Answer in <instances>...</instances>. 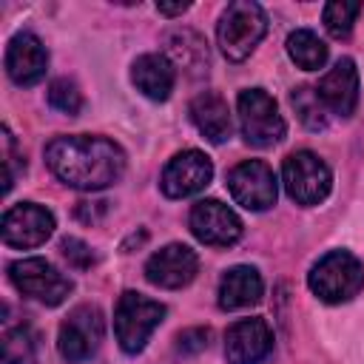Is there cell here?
Segmentation results:
<instances>
[{
    "label": "cell",
    "mask_w": 364,
    "mask_h": 364,
    "mask_svg": "<svg viewBox=\"0 0 364 364\" xmlns=\"http://www.w3.org/2000/svg\"><path fill=\"white\" fill-rule=\"evenodd\" d=\"M51 173L77 191H102L125 173V151L108 136H54L46 145Z\"/></svg>",
    "instance_id": "6da1fadb"
},
{
    "label": "cell",
    "mask_w": 364,
    "mask_h": 364,
    "mask_svg": "<svg viewBox=\"0 0 364 364\" xmlns=\"http://www.w3.org/2000/svg\"><path fill=\"white\" fill-rule=\"evenodd\" d=\"M267 31V14L259 3L253 0H233L225 6L219 26H216V40L222 54L230 63H242L250 57V51L259 46V40Z\"/></svg>",
    "instance_id": "7a4b0ae2"
},
{
    "label": "cell",
    "mask_w": 364,
    "mask_h": 364,
    "mask_svg": "<svg viewBox=\"0 0 364 364\" xmlns=\"http://www.w3.org/2000/svg\"><path fill=\"white\" fill-rule=\"evenodd\" d=\"M307 284L327 304L350 301L364 287V264L350 250H330L313 264Z\"/></svg>",
    "instance_id": "3957f363"
},
{
    "label": "cell",
    "mask_w": 364,
    "mask_h": 364,
    "mask_svg": "<svg viewBox=\"0 0 364 364\" xmlns=\"http://www.w3.org/2000/svg\"><path fill=\"white\" fill-rule=\"evenodd\" d=\"M162 318H165V304L142 293L125 290L114 310V333H117L119 347L131 355L142 353V347L148 344L154 330L162 324Z\"/></svg>",
    "instance_id": "277c9868"
},
{
    "label": "cell",
    "mask_w": 364,
    "mask_h": 364,
    "mask_svg": "<svg viewBox=\"0 0 364 364\" xmlns=\"http://www.w3.org/2000/svg\"><path fill=\"white\" fill-rule=\"evenodd\" d=\"M236 111H239V128L247 145L270 148L284 139L287 134L284 117L279 114L276 100L264 88H245L236 100Z\"/></svg>",
    "instance_id": "5b68a950"
},
{
    "label": "cell",
    "mask_w": 364,
    "mask_h": 364,
    "mask_svg": "<svg viewBox=\"0 0 364 364\" xmlns=\"http://www.w3.org/2000/svg\"><path fill=\"white\" fill-rule=\"evenodd\" d=\"M282 182H284L287 196L296 205L310 208V205H318L327 199L330 185H333V173L318 154L296 151L282 165Z\"/></svg>",
    "instance_id": "8992f818"
},
{
    "label": "cell",
    "mask_w": 364,
    "mask_h": 364,
    "mask_svg": "<svg viewBox=\"0 0 364 364\" xmlns=\"http://www.w3.org/2000/svg\"><path fill=\"white\" fill-rule=\"evenodd\" d=\"M9 279L23 296H28V299H34V301H40L46 307L63 304L68 299V293L74 290L71 279L65 273H60L51 262L40 259V256L11 262L9 264Z\"/></svg>",
    "instance_id": "52a82bcc"
},
{
    "label": "cell",
    "mask_w": 364,
    "mask_h": 364,
    "mask_svg": "<svg viewBox=\"0 0 364 364\" xmlns=\"http://www.w3.org/2000/svg\"><path fill=\"white\" fill-rule=\"evenodd\" d=\"M102 333H105V321H102V313L91 304H80L74 307L65 321L60 324V336H57V350L60 355L68 361V364H80V361H88L100 341H102Z\"/></svg>",
    "instance_id": "ba28073f"
},
{
    "label": "cell",
    "mask_w": 364,
    "mask_h": 364,
    "mask_svg": "<svg viewBox=\"0 0 364 364\" xmlns=\"http://www.w3.org/2000/svg\"><path fill=\"white\" fill-rule=\"evenodd\" d=\"M228 191L230 196L247 208V210H267L276 205L279 188H276V173L267 162L262 159H247L239 162L228 173Z\"/></svg>",
    "instance_id": "9c48e42d"
},
{
    "label": "cell",
    "mask_w": 364,
    "mask_h": 364,
    "mask_svg": "<svg viewBox=\"0 0 364 364\" xmlns=\"http://www.w3.org/2000/svg\"><path fill=\"white\" fill-rule=\"evenodd\" d=\"M191 233L210 247H230L242 239V219L219 199H199L188 216Z\"/></svg>",
    "instance_id": "30bf717a"
},
{
    "label": "cell",
    "mask_w": 364,
    "mask_h": 364,
    "mask_svg": "<svg viewBox=\"0 0 364 364\" xmlns=\"http://www.w3.org/2000/svg\"><path fill=\"white\" fill-rule=\"evenodd\" d=\"M210 179H213L210 156H205L196 148H188V151H179L176 156H171V162L162 171L159 188L171 199H185V196L205 191L210 185Z\"/></svg>",
    "instance_id": "8fae6325"
},
{
    "label": "cell",
    "mask_w": 364,
    "mask_h": 364,
    "mask_svg": "<svg viewBox=\"0 0 364 364\" xmlns=\"http://www.w3.org/2000/svg\"><path fill=\"white\" fill-rule=\"evenodd\" d=\"M3 242L9 247H37L54 233V213L37 202L11 205L3 213Z\"/></svg>",
    "instance_id": "7c38bea8"
},
{
    "label": "cell",
    "mask_w": 364,
    "mask_h": 364,
    "mask_svg": "<svg viewBox=\"0 0 364 364\" xmlns=\"http://www.w3.org/2000/svg\"><path fill=\"white\" fill-rule=\"evenodd\" d=\"M273 350V330L264 318H239L225 333V358L228 364H259Z\"/></svg>",
    "instance_id": "4fadbf2b"
},
{
    "label": "cell",
    "mask_w": 364,
    "mask_h": 364,
    "mask_svg": "<svg viewBox=\"0 0 364 364\" xmlns=\"http://www.w3.org/2000/svg\"><path fill=\"white\" fill-rule=\"evenodd\" d=\"M199 273V256L188 245H165L145 262V279L165 290H179L191 284Z\"/></svg>",
    "instance_id": "5bb4252c"
},
{
    "label": "cell",
    "mask_w": 364,
    "mask_h": 364,
    "mask_svg": "<svg viewBox=\"0 0 364 364\" xmlns=\"http://www.w3.org/2000/svg\"><path fill=\"white\" fill-rule=\"evenodd\" d=\"M48 51L31 31H17L6 46V71L17 85H37L46 77Z\"/></svg>",
    "instance_id": "9a60e30c"
},
{
    "label": "cell",
    "mask_w": 364,
    "mask_h": 364,
    "mask_svg": "<svg viewBox=\"0 0 364 364\" xmlns=\"http://www.w3.org/2000/svg\"><path fill=\"white\" fill-rule=\"evenodd\" d=\"M321 102L336 117H350L358 105V71L350 57H341L316 85Z\"/></svg>",
    "instance_id": "2e32d148"
},
{
    "label": "cell",
    "mask_w": 364,
    "mask_h": 364,
    "mask_svg": "<svg viewBox=\"0 0 364 364\" xmlns=\"http://www.w3.org/2000/svg\"><path fill=\"white\" fill-rule=\"evenodd\" d=\"M131 80H134L139 94H145L148 100L162 102V100L171 97V91L176 85V68L165 54L151 51V54H142V57L134 60Z\"/></svg>",
    "instance_id": "e0dca14e"
},
{
    "label": "cell",
    "mask_w": 364,
    "mask_h": 364,
    "mask_svg": "<svg viewBox=\"0 0 364 364\" xmlns=\"http://www.w3.org/2000/svg\"><path fill=\"white\" fill-rule=\"evenodd\" d=\"M191 119L196 125V131L208 139V142H225L233 131V119H230V108L225 102V97H219L216 91H202L191 100Z\"/></svg>",
    "instance_id": "ac0fdd59"
},
{
    "label": "cell",
    "mask_w": 364,
    "mask_h": 364,
    "mask_svg": "<svg viewBox=\"0 0 364 364\" xmlns=\"http://www.w3.org/2000/svg\"><path fill=\"white\" fill-rule=\"evenodd\" d=\"M262 293H264V282H262L259 270L250 264H236V267L225 270V276L219 279V307L222 310L250 307L262 299Z\"/></svg>",
    "instance_id": "d6986e66"
},
{
    "label": "cell",
    "mask_w": 364,
    "mask_h": 364,
    "mask_svg": "<svg viewBox=\"0 0 364 364\" xmlns=\"http://www.w3.org/2000/svg\"><path fill=\"white\" fill-rule=\"evenodd\" d=\"M165 46H168V54L191 74V77H202L208 74V65H210V57H208V43L191 31V28H173L165 34Z\"/></svg>",
    "instance_id": "ffe728a7"
},
{
    "label": "cell",
    "mask_w": 364,
    "mask_h": 364,
    "mask_svg": "<svg viewBox=\"0 0 364 364\" xmlns=\"http://www.w3.org/2000/svg\"><path fill=\"white\" fill-rule=\"evenodd\" d=\"M287 54L290 60L304 71H318L327 63V46L324 40L310 28H296L287 37Z\"/></svg>",
    "instance_id": "44dd1931"
},
{
    "label": "cell",
    "mask_w": 364,
    "mask_h": 364,
    "mask_svg": "<svg viewBox=\"0 0 364 364\" xmlns=\"http://www.w3.org/2000/svg\"><path fill=\"white\" fill-rule=\"evenodd\" d=\"M290 105L296 108V114H299V119H301L304 128H310V131H324V128H327V122H330L327 114H330V111H327V105L321 102V97H318L316 88H310V85L293 88V91H290Z\"/></svg>",
    "instance_id": "7402d4cb"
},
{
    "label": "cell",
    "mask_w": 364,
    "mask_h": 364,
    "mask_svg": "<svg viewBox=\"0 0 364 364\" xmlns=\"http://www.w3.org/2000/svg\"><path fill=\"white\" fill-rule=\"evenodd\" d=\"M37 358V336L28 324L9 327L3 333V364H31Z\"/></svg>",
    "instance_id": "603a6c76"
},
{
    "label": "cell",
    "mask_w": 364,
    "mask_h": 364,
    "mask_svg": "<svg viewBox=\"0 0 364 364\" xmlns=\"http://www.w3.org/2000/svg\"><path fill=\"white\" fill-rule=\"evenodd\" d=\"M361 3H347V0H333V3H327L324 6V14H321V20H324V28L336 37V40H341V37H347L350 31H353V23H355V17L361 14Z\"/></svg>",
    "instance_id": "cb8c5ba5"
},
{
    "label": "cell",
    "mask_w": 364,
    "mask_h": 364,
    "mask_svg": "<svg viewBox=\"0 0 364 364\" xmlns=\"http://www.w3.org/2000/svg\"><path fill=\"white\" fill-rule=\"evenodd\" d=\"M48 105L57 108L60 114L74 117V114L82 111V94H80V88H77L71 80L57 77V80H51V85H48Z\"/></svg>",
    "instance_id": "d4e9b609"
},
{
    "label": "cell",
    "mask_w": 364,
    "mask_h": 364,
    "mask_svg": "<svg viewBox=\"0 0 364 364\" xmlns=\"http://www.w3.org/2000/svg\"><path fill=\"white\" fill-rule=\"evenodd\" d=\"M3 165H6V185H3V191L9 193L14 188L17 176L26 171V159H23V154H17V142H14L9 128H3Z\"/></svg>",
    "instance_id": "484cf974"
},
{
    "label": "cell",
    "mask_w": 364,
    "mask_h": 364,
    "mask_svg": "<svg viewBox=\"0 0 364 364\" xmlns=\"http://www.w3.org/2000/svg\"><path fill=\"white\" fill-rule=\"evenodd\" d=\"M60 250H63V256L68 259V264L77 267V270H85V267H91V264L97 262L94 250H91L82 239H77V236H65V239L60 242Z\"/></svg>",
    "instance_id": "4316f807"
},
{
    "label": "cell",
    "mask_w": 364,
    "mask_h": 364,
    "mask_svg": "<svg viewBox=\"0 0 364 364\" xmlns=\"http://www.w3.org/2000/svg\"><path fill=\"white\" fill-rule=\"evenodd\" d=\"M208 338H210V330H208V327H191V330L179 333V338H176V353L193 355V353H199V350L208 347Z\"/></svg>",
    "instance_id": "83f0119b"
},
{
    "label": "cell",
    "mask_w": 364,
    "mask_h": 364,
    "mask_svg": "<svg viewBox=\"0 0 364 364\" xmlns=\"http://www.w3.org/2000/svg\"><path fill=\"white\" fill-rule=\"evenodd\" d=\"M105 213V202H80L77 205V216L82 222H97Z\"/></svg>",
    "instance_id": "f1b7e54d"
},
{
    "label": "cell",
    "mask_w": 364,
    "mask_h": 364,
    "mask_svg": "<svg viewBox=\"0 0 364 364\" xmlns=\"http://www.w3.org/2000/svg\"><path fill=\"white\" fill-rule=\"evenodd\" d=\"M188 6H191V3H156V11L165 14V17H176V14H182V11H188Z\"/></svg>",
    "instance_id": "f546056e"
}]
</instances>
